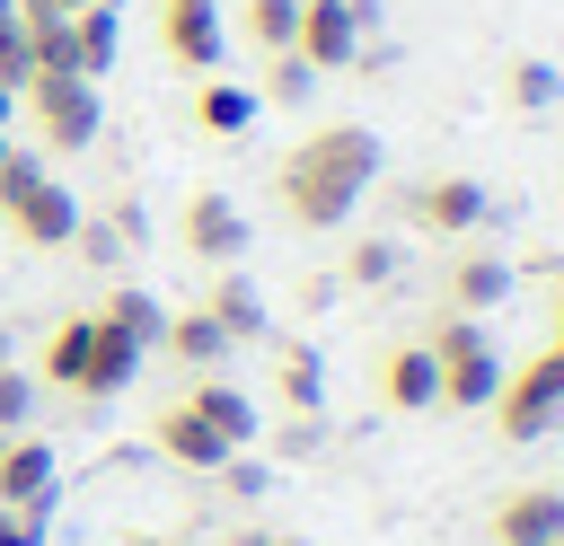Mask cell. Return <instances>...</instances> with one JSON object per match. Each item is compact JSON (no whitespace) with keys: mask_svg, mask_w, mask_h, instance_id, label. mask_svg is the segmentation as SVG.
Segmentation results:
<instances>
[{"mask_svg":"<svg viewBox=\"0 0 564 546\" xmlns=\"http://www.w3.org/2000/svg\"><path fill=\"white\" fill-rule=\"evenodd\" d=\"M546 352L564 361V273H555V299H546Z\"/></svg>","mask_w":564,"mask_h":546,"instance_id":"33","label":"cell"},{"mask_svg":"<svg viewBox=\"0 0 564 546\" xmlns=\"http://www.w3.org/2000/svg\"><path fill=\"white\" fill-rule=\"evenodd\" d=\"M397 264H405V247H397V238H352L344 282H352V291H388V282H397Z\"/></svg>","mask_w":564,"mask_h":546,"instance_id":"24","label":"cell"},{"mask_svg":"<svg viewBox=\"0 0 564 546\" xmlns=\"http://www.w3.org/2000/svg\"><path fill=\"white\" fill-rule=\"evenodd\" d=\"M141 546H185V537H141Z\"/></svg>","mask_w":564,"mask_h":546,"instance_id":"38","label":"cell"},{"mask_svg":"<svg viewBox=\"0 0 564 546\" xmlns=\"http://www.w3.org/2000/svg\"><path fill=\"white\" fill-rule=\"evenodd\" d=\"M159 44L176 70H220V0H159Z\"/></svg>","mask_w":564,"mask_h":546,"instance_id":"9","label":"cell"},{"mask_svg":"<svg viewBox=\"0 0 564 546\" xmlns=\"http://www.w3.org/2000/svg\"><path fill=\"white\" fill-rule=\"evenodd\" d=\"M18 9H35V18H70V9H97V0H18Z\"/></svg>","mask_w":564,"mask_h":546,"instance_id":"34","label":"cell"},{"mask_svg":"<svg viewBox=\"0 0 564 546\" xmlns=\"http://www.w3.org/2000/svg\"><path fill=\"white\" fill-rule=\"evenodd\" d=\"M555 97H564V79H555L546 62H511V106H520V114H546Z\"/></svg>","mask_w":564,"mask_h":546,"instance_id":"27","label":"cell"},{"mask_svg":"<svg viewBox=\"0 0 564 546\" xmlns=\"http://www.w3.org/2000/svg\"><path fill=\"white\" fill-rule=\"evenodd\" d=\"M247 123H256V88H238V79L203 70V88H194V132H220V141H238Z\"/></svg>","mask_w":564,"mask_h":546,"instance_id":"20","label":"cell"},{"mask_svg":"<svg viewBox=\"0 0 564 546\" xmlns=\"http://www.w3.org/2000/svg\"><path fill=\"white\" fill-rule=\"evenodd\" d=\"M264 546H308V537H264Z\"/></svg>","mask_w":564,"mask_h":546,"instance_id":"37","label":"cell"},{"mask_svg":"<svg viewBox=\"0 0 564 546\" xmlns=\"http://www.w3.org/2000/svg\"><path fill=\"white\" fill-rule=\"evenodd\" d=\"M0 79H26V35H18V0H0Z\"/></svg>","mask_w":564,"mask_h":546,"instance_id":"30","label":"cell"},{"mask_svg":"<svg viewBox=\"0 0 564 546\" xmlns=\"http://www.w3.org/2000/svg\"><path fill=\"white\" fill-rule=\"evenodd\" d=\"M176 238H185V255L194 264H212V273H229L238 255H247V211L229 203V194H185V211H176Z\"/></svg>","mask_w":564,"mask_h":546,"instance_id":"7","label":"cell"},{"mask_svg":"<svg viewBox=\"0 0 564 546\" xmlns=\"http://www.w3.org/2000/svg\"><path fill=\"white\" fill-rule=\"evenodd\" d=\"M291 35H300V0H247V44L273 62V53H291Z\"/></svg>","mask_w":564,"mask_h":546,"instance_id":"25","label":"cell"},{"mask_svg":"<svg viewBox=\"0 0 564 546\" xmlns=\"http://www.w3.org/2000/svg\"><path fill=\"white\" fill-rule=\"evenodd\" d=\"M18 106L35 114V141L44 150H88L97 141V79H70V70H26L18 79Z\"/></svg>","mask_w":564,"mask_h":546,"instance_id":"4","label":"cell"},{"mask_svg":"<svg viewBox=\"0 0 564 546\" xmlns=\"http://www.w3.org/2000/svg\"><path fill=\"white\" fill-rule=\"evenodd\" d=\"M0 546H44V511H9L0 502Z\"/></svg>","mask_w":564,"mask_h":546,"instance_id":"32","label":"cell"},{"mask_svg":"<svg viewBox=\"0 0 564 546\" xmlns=\"http://www.w3.org/2000/svg\"><path fill=\"white\" fill-rule=\"evenodd\" d=\"M185 405H194V414H203L229 449H247V440H256V396H247V387H229L220 370H203V379L185 387Z\"/></svg>","mask_w":564,"mask_h":546,"instance_id":"16","label":"cell"},{"mask_svg":"<svg viewBox=\"0 0 564 546\" xmlns=\"http://www.w3.org/2000/svg\"><path fill=\"white\" fill-rule=\"evenodd\" d=\"M494 546H564V493L555 484H520L494 502Z\"/></svg>","mask_w":564,"mask_h":546,"instance_id":"11","label":"cell"},{"mask_svg":"<svg viewBox=\"0 0 564 546\" xmlns=\"http://www.w3.org/2000/svg\"><path fill=\"white\" fill-rule=\"evenodd\" d=\"M97 335H88V379H79V396L88 405H106V396H123L132 379H141V343L123 335V326H106V317H88Z\"/></svg>","mask_w":564,"mask_h":546,"instance_id":"14","label":"cell"},{"mask_svg":"<svg viewBox=\"0 0 564 546\" xmlns=\"http://www.w3.org/2000/svg\"><path fill=\"white\" fill-rule=\"evenodd\" d=\"M423 352H432V370H441V405H458V414H485V405H494L502 361H494V335H485L476 317L449 308V317L423 335Z\"/></svg>","mask_w":564,"mask_h":546,"instance_id":"2","label":"cell"},{"mask_svg":"<svg viewBox=\"0 0 564 546\" xmlns=\"http://www.w3.org/2000/svg\"><path fill=\"white\" fill-rule=\"evenodd\" d=\"M229 546H264V528H247V537H229Z\"/></svg>","mask_w":564,"mask_h":546,"instance_id":"36","label":"cell"},{"mask_svg":"<svg viewBox=\"0 0 564 546\" xmlns=\"http://www.w3.org/2000/svg\"><path fill=\"white\" fill-rule=\"evenodd\" d=\"M273 387H282L291 414H317V405H326V361H317V343L282 335V343H273Z\"/></svg>","mask_w":564,"mask_h":546,"instance_id":"19","label":"cell"},{"mask_svg":"<svg viewBox=\"0 0 564 546\" xmlns=\"http://www.w3.org/2000/svg\"><path fill=\"white\" fill-rule=\"evenodd\" d=\"M485 414H494V432H502V440H546V432L564 423V361H555V352L511 361Z\"/></svg>","mask_w":564,"mask_h":546,"instance_id":"3","label":"cell"},{"mask_svg":"<svg viewBox=\"0 0 564 546\" xmlns=\"http://www.w3.org/2000/svg\"><path fill=\"white\" fill-rule=\"evenodd\" d=\"M62 26H70V70H79V79H106V70H115V53H123L115 0H97V9H70Z\"/></svg>","mask_w":564,"mask_h":546,"instance_id":"17","label":"cell"},{"mask_svg":"<svg viewBox=\"0 0 564 546\" xmlns=\"http://www.w3.org/2000/svg\"><path fill=\"white\" fill-rule=\"evenodd\" d=\"M26 176H35V150H18V141L0 132V211L18 203V185H26Z\"/></svg>","mask_w":564,"mask_h":546,"instance_id":"31","label":"cell"},{"mask_svg":"<svg viewBox=\"0 0 564 546\" xmlns=\"http://www.w3.org/2000/svg\"><path fill=\"white\" fill-rule=\"evenodd\" d=\"M502 291H511V264H502L494 247H467V255L449 264V308H458V317H485V308H502Z\"/></svg>","mask_w":564,"mask_h":546,"instance_id":"18","label":"cell"},{"mask_svg":"<svg viewBox=\"0 0 564 546\" xmlns=\"http://www.w3.org/2000/svg\"><path fill=\"white\" fill-rule=\"evenodd\" d=\"M9 114H18V88H9V79H0V132H9Z\"/></svg>","mask_w":564,"mask_h":546,"instance_id":"35","label":"cell"},{"mask_svg":"<svg viewBox=\"0 0 564 546\" xmlns=\"http://www.w3.org/2000/svg\"><path fill=\"white\" fill-rule=\"evenodd\" d=\"M361 44H370V0H300L291 53H300L308 70H352Z\"/></svg>","mask_w":564,"mask_h":546,"instance_id":"5","label":"cell"},{"mask_svg":"<svg viewBox=\"0 0 564 546\" xmlns=\"http://www.w3.org/2000/svg\"><path fill=\"white\" fill-rule=\"evenodd\" d=\"M273 449H282L291 467H300V458H317V449H326V414H291V423L273 432Z\"/></svg>","mask_w":564,"mask_h":546,"instance_id":"29","label":"cell"},{"mask_svg":"<svg viewBox=\"0 0 564 546\" xmlns=\"http://www.w3.org/2000/svg\"><path fill=\"white\" fill-rule=\"evenodd\" d=\"M88 317H53V335H44V387H62V396H79V379H88Z\"/></svg>","mask_w":564,"mask_h":546,"instance_id":"22","label":"cell"},{"mask_svg":"<svg viewBox=\"0 0 564 546\" xmlns=\"http://www.w3.org/2000/svg\"><path fill=\"white\" fill-rule=\"evenodd\" d=\"M97 317H106V326H123L141 352H150V343H159V326H167V308H159L150 291H132V282H123V291H106V308H97Z\"/></svg>","mask_w":564,"mask_h":546,"instance_id":"23","label":"cell"},{"mask_svg":"<svg viewBox=\"0 0 564 546\" xmlns=\"http://www.w3.org/2000/svg\"><path fill=\"white\" fill-rule=\"evenodd\" d=\"M405 220L423 238H476L494 220V203H485L476 176H423V185H405Z\"/></svg>","mask_w":564,"mask_h":546,"instance_id":"6","label":"cell"},{"mask_svg":"<svg viewBox=\"0 0 564 546\" xmlns=\"http://www.w3.org/2000/svg\"><path fill=\"white\" fill-rule=\"evenodd\" d=\"M150 440H159V458H176V467H194V476H212V467L229 458V440H220V432H212V423H203L185 396H176V405L150 423Z\"/></svg>","mask_w":564,"mask_h":546,"instance_id":"15","label":"cell"},{"mask_svg":"<svg viewBox=\"0 0 564 546\" xmlns=\"http://www.w3.org/2000/svg\"><path fill=\"white\" fill-rule=\"evenodd\" d=\"M53 484H62V458L35 432H9L0 440V502L9 511H53Z\"/></svg>","mask_w":564,"mask_h":546,"instance_id":"10","label":"cell"},{"mask_svg":"<svg viewBox=\"0 0 564 546\" xmlns=\"http://www.w3.org/2000/svg\"><path fill=\"white\" fill-rule=\"evenodd\" d=\"M0 220H9V238H18V247H44V255H53V247H70V229H79V203H70V185H62V176H44V167H35Z\"/></svg>","mask_w":564,"mask_h":546,"instance_id":"8","label":"cell"},{"mask_svg":"<svg viewBox=\"0 0 564 546\" xmlns=\"http://www.w3.org/2000/svg\"><path fill=\"white\" fill-rule=\"evenodd\" d=\"M379 405H388V414H423V405H441V370H432L423 343H388V352H379Z\"/></svg>","mask_w":564,"mask_h":546,"instance_id":"13","label":"cell"},{"mask_svg":"<svg viewBox=\"0 0 564 546\" xmlns=\"http://www.w3.org/2000/svg\"><path fill=\"white\" fill-rule=\"evenodd\" d=\"M370 176H379V132L370 123H317L308 141L282 150L273 203H282L291 229H335V220H352V203L370 194Z\"/></svg>","mask_w":564,"mask_h":546,"instance_id":"1","label":"cell"},{"mask_svg":"<svg viewBox=\"0 0 564 546\" xmlns=\"http://www.w3.org/2000/svg\"><path fill=\"white\" fill-rule=\"evenodd\" d=\"M203 317H212V326L229 335V352H238V343H264V335H273V317H264V291H256V282H247L238 264H229V273H212V291H203Z\"/></svg>","mask_w":564,"mask_h":546,"instance_id":"12","label":"cell"},{"mask_svg":"<svg viewBox=\"0 0 564 546\" xmlns=\"http://www.w3.org/2000/svg\"><path fill=\"white\" fill-rule=\"evenodd\" d=\"M26 414H35V379L0 352V440H9V432H26Z\"/></svg>","mask_w":564,"mask_h":546,"instance_id":"28","label":"cell"},{"mask_svg":"<svg viewBox=\"0 0 564 546\" xmlns=\"http://www.w3.org/2000/svg\"><path fill=\"white\" fill-rule=\"evenodd\" d=\"M159 343H167V352H176V361H185V370H194V379H203V370H220V361H229V335H220V326H212V317H203V299H194V308H176V317H167V326H159Z\"/></svg>","mask_w":564,"mask_h":546,"instance_id":"21","label":"cell"},{"mask_svg":"<svg viewBox=\"0 0 564 546\" xmlns=\"http://www.w3.org/2000/svg\"><path fill=\"white\" fill-rule=\"evenodd\" d=\"M555 493H564V484H555Z\"/></svg>","mask_w":564,"mask_h":546,"instance_id":"39","label":"cell"},{"mask_svg":"<svg viewBox=\"0 0 564 546\" xmlns=\"http://www.w3.org/2000/svg\"><path fill=\"white\" fill-rule=\"evenodd\" d=\"M308 88H317V70H308L300 53H273V62H264V88H256V106H300Z\"/></svg>","mask_w":564,"mask_h":546,"instance_id":"26","label":"cell"}]
</instances>
